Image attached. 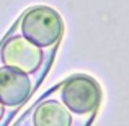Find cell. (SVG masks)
Here are the masks:
<instances>
[{"label":"cell","instance_id":"1","mask_svg":"<svg viewBox=\"0 0 129 126\" xmlns=\"http://www.w3.org/2000/svg\"><path fill=\"white\" fill-rule=\"evenodd\" d=\"M23 38L38 47H49L60 39L64 33V21L56 10L49 7H33L23 15L20 21Z\"/></svg>","mask_w":129,"mask_h":126},{"label":"cell","instance_id":"2","mask_svg":"<svg viewBox=\"0 0 129 126\" xmlns=\"http://www.w3.org/2000/svg\"><path fill=\"white\" fill-rule=\"evenodd\" d=\"M62 103L75 115H90L101 102L100 85L88 75H74L66 80L60 90Z\"/></svg>","mask_w":129,"mask_h":126},{"label":"cell","instance_id":"3","mask_svg":"<svg viewBox=\"0 0 129 126\" xmlns=\"http://www.w3.org/2000/svg\"><path fill=\"white\" fill-rule=\"evenodd\" d=\"M0 57L5 67L20 70L26 75L36 72L43 62L41 49L23 36H13L7 39L2 46Z\"/></svg>","mask_w":129,"mask_h":126},{"label":"cell","instance_id":"4","mask_svg":"<svg viewBox=\"0 0 129 126\" xmlns=\"http://www.w3.org/2000/svg\"><path fill=\"white\" fill-rule=\"evenodd\" d=\"M31 92L28 75L10 67H0V103L3 107H20Z\"/></svg>","mask_w":129,"mask_h":126},{"label":"cell","instance_id":"5","mask_svg":"<svg viewBox=\"0 0 129 126\" xmlns=\"http://www.w3.org/2000/svg\"><path fill=\"white\" fill-rule=\"evenodd\" d=\"M35 126H72V116L62 103L46 100L33 113Z\"/></svg>","mask_w":129,"mask_h":126},{"label":"cell","instance_id":"6","mask_svg":"<svg viewBox=\"0 0 129 126\" xmlns=\"http://www.w3.org/2000/svg\"><path fill=\"white\" fill-rule=\"evenodd\" d=\"M2 116H3V105L0 103V120H2Z\"/></svg>","mask_w":129,"mask_h":126}]
</instances>
